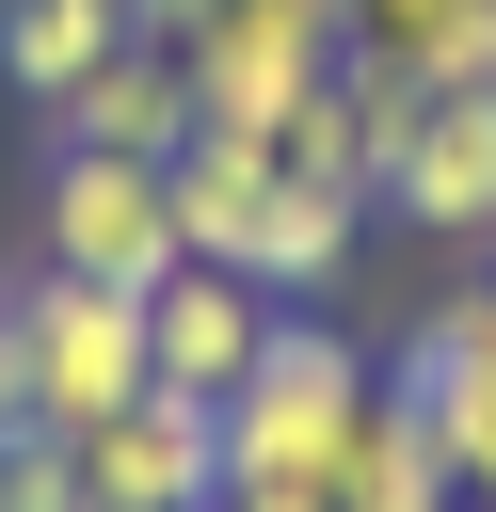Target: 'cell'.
<instances>
[{
	"mask_svg": "<svg viewBox=\"0 0 496 512\" xmlns=\"http://www.w3.org/2000/svg\"><path fill=\"white\" fill-rule=\"evenodd\" d=\"M0 368H16V432H96L128 416L160 368H144V288H96V272H32L0 288Z\"/></svg>",
	"mask_w": 496,
	"mask_h": 512,
	"instance_id": "cell-1",
	"label": "cell"
},
{
	"mask_svg": "<svg viewBox=\"0 0 496 512\" xmlns=\"http://www.w3.org/2000/svg\"><path fill=\"white\" fill-rule=\"evenodd\" d=\"M368 400H384V368L336 336V320H272V352H256V384L224 400V480H288V496H336V464H352V432H368Z\"/></svg>",
	"mask_w": 496,
	"mask_h": 512,
	"instance_id": "cell-2",
	"label": "cell"
},
{
	"mask_svg": "<svg viewBox=\"0 0 496 512\" xmlns=\"http://www.w3.org/2000/svg\"><path fill=\"white\" fill-rule=\"evenodd\" d=\"M176 64H192V128H288L336 64H352V0H208L192 32H176Z\"/></svg>",
	"mask_w": 496,
	"mask_h": 512,
	"instance_id": "cell-3",
	"label": "cell"
},
{
	"mask_svg": "<svg viewBox=\"0 0 496 512\" xmlns=\"http://www.w3.org/2000/svg\"><path fill=\"white\" fill-rule=\"evenodd\" d=\"M32 240H48V272H96V288H160V272H176V192H160V160H112V144H48Z\"/></svg>",
	"mask_w": 496,
	"mask_h": 512,
	"instance_id": "cell-4",
	"label": "cell"
},
{
	"mask_svg": "<svg viewBox=\"0 0 496 512\" xmlns=\"http://www.w3.org/2000/svg\"><path fill=\"white\" fill-rule=\"evenodd\" d=\"M384 224H416V240H448V256L496 240V80L416 96V128H400V160H384Z\"/></svg>",
	"mask_w": 496,
	"mask_h": 512,
	"instance_id": "cell-5",
	"label": "cell"
},
{
	"mask_svg": "<svg viewBox=\"0 0 496 512\" xmlns=\"http://www.w3.org/2000/svg\"><path fill=\"white\" fill-rule=\"evenodd\" d=\"M272 288L256 272H224V256H176L160 288H144V368L176 384V400H240L256 384V352H272Z\"/></svg>",
	"mask_w": 496,
	"mask_h": 512,
	"instance_id": "cell-6",
	"label": "cell"
},
{
	"mask_svg": "<svg viewBox=\"0 0 496 512\" xmlns=\"http://www.w3.org/2000/svg\"><path fill=\"white\" fill-rule=\"evenodd\" d=\"M80 496H96V512H208V496H224V400L144 384L128 416L80 432Z\"/></svg>",
	"mask_w": 496,
	"mask_h": 512,
	"instance_id": "cell-7",
	"label": "cell"
},
{
	"mask_svg": "<svg viewBox=\"0 0 496 512\" xmlns=\"http://www.w3.org/2000/svg\"><path fill=\"white\" fill-rule=\"evenodd\" d=\"M400 128H416V80H384V64H336L288 128H272V160L288 176H320V192H368L384 208V160H400Z\"/></svg>",
	"mask_w": 496,
	"mask_h": 512,
	"instance_id": "cell-8",
	"label": "cell"
},
{
	"mask_svg": "<svg viewBox=\"0 0 496 512\" xmlns=\"http://www.w3.org/2000/svg\"><path fill=\"white\" fill-rule=\"evenodd\" d=\"M48 144H112V160H176L192 144V64H176V32H128L64 112H48Z\"/></svg>",
	"mask_w": 496,
	"mask_h": 512,
	"instance_id": "cell-9",
	"label": "cell"
},
{
	"mask_svg": "<svg viewBox=\"0 0 496 512\" xmlns=\"http://www.w3.org/2000/svg\"><path fill=\"white\" fill-rule=\"evenodd\" d=\"M160 192H176V256H256V208H272V144L256 128H192L176 160H160Z\"/></svg>",
	"mask_w": 496,
	"mask_h": 512,
	"instance_id": "cell-10",
	"label": "cell"
},
{
	"mask_svg": "<svg viewBox=\"0 0 496 512\" xmlns=\"http://www.w3.org/2000/svg\"><path fill=\"white\" fill-rule=\"evenodd\" d=\"M368 224H384L368 192H320V176H288V160H272V208H256V256H240V272H256L272 304H320V288L352 272V240H368Z\"/></svg>",
	"mask_w": 496,
	"mask_h": 512,
	"instance_id": "cell-11",
	"label": "cell"
},
{
	"mask_svg": "<svg viewBox=\"0 0 496 512\" xmlns=\"http://www.w3.org/2000/svg\"><path fill=\"white\" fill-rule=\"evenodd\" d=\"M352 64L448 96V80H496V0H352Z\"/></svg>",
	"mask_w": 496,
	"mask_h": 512,
	"instance_id": "cell-12",
	"label": "cell"
},
{
	"mask_svg": "<svg viewBox=\"0 0 496 512\" xmlns=\"http://www.w3.org/2000/svg\"><path fill=\"white\" fill-rule=\"evenodd\" d=\"M128 32H144L128 0H0V80H16L32 112H64V96H80Z\"/></svg>",
	"mask_w": 496,
	"mask_h": 512,
	"instance_id": "cell-13",
	"label": "cell"
},
{
	"mask_svg": "<svg viewBox=\"0 0 496 512\" xmlns=\"http://www.w3.org/2000/svg\"><path fill=\"white\" fill-rule=\"evenodd\" d=\"M336 512H464V480H448V448H432V416L384 384L368 400V432H352V464H336Z\"/></svg>",
	"mask_w": 496,
	"mask_h": 512,
	"instance_id": "cell-14",
	"label": "cell"
},
{
	"mask_svg": "<svg viewBox=\"0 0 496 512\" xmlns=\"http://www.w3.org/2000/svg\"><path fill=\"white\" fill-rule=\"evenodd\" d=\"M208 512H336V496H288V480H224Z\"/></svg>",
	"mask_w": 496,
	"mask_h": 512,
	"instance_id": "cell-15",
	"label": "cell"
},
{
	"mask_svg": "<svg viewBox=\"0 0 496 512\" xmlns=\"http://www.w3.org/2000/svg\"><path fill=\"white\" fill-rule=\"evenodd\" d=\"M128 16H144V32H192V16H208V0H128Z\"/></svg>",
	"mask_w": 496,
	"mask_h": 512,
	"instance_id": "cell-16",
	"label": "cell"
},
{
	"mask_svg": "<svg viewBox=\"0 0 496 512\" xmlns=\"http://www.w3.org/2000/svg\"><path fill=\"white\" fill-rule=\"evenodd\" d=\"M0 512H16V432H0Z\"/></svg>",
	"mask_w": 496,
	"mask_h": 512,
	"instance_id": "cell-17",
	"label": "cell"
},
{
	"mask_svg": "<svg viewBox=\"0 0 496 512\" xmlns=\"http://www.w3.org/2000/svg\"><path fill=\"white\" fill-rule=\"evenodd\" d=\"M0 432H16V368H0Z\"/></svg>",
	"mask_w": 496,
	"mask_h": 512,
	"instance_id": "cell-18",
	"label": "cell"
}]
</instances>
